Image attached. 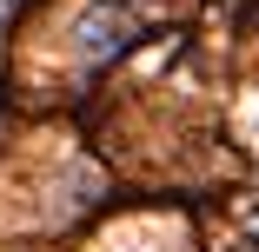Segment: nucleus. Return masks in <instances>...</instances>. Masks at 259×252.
<instances>
[{"label":"nucleus","mask_w":259,"mask_h":252,"mask_svg":"<svg viewBox=\"0 0 259 252\" xmlns=\"http://www.w3.org/2000/svg\"><path fill=\"white\" fill-rule=\"evenodd\" d=\"M133 33H140L133 14H120V7H107V0H100V7L80 20V60H113Z\"/></svg>","instance_id":"obj_1"},{"label":"nucleus","mask_w":259,"mask_h":252,"mask_svg":"<svg viewBox=\"0 0 259 252\" xmlns=\"http://www.w3.org/2000/svg\"><path fill=\"white\" fill-rule=\"evenodd\" d=\"M239 252H259V206H252L246 226H239Z\"/></svg>","instance_id":"obj_2"}]
</instances>
